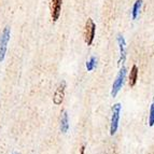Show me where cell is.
<instances>
[{
	"instance_id": "7",
	"label": "cell",
	"mask_w": 154,
	"mask_h": 154,
	"mask_svg": "<svg viewBox=\"0 0 154 154\" xmlns=\"http://www.w3.org/2000/svg\"><path fill=\"white\" fill-rule=\"evenodd\" d=\"M116 41H118L119 48H120V60H119V63H120V64H123V63L125 62V58H126V42H125V39H124L123 36L119 35L118 38H116Z\"/></svg>"
},
{
	"instance_id": "4",
	"label": "cell",
	"mask_w": 154,
	"mask_h": 154,
	"mask_svg": "<svg viewBox=\"0 0 154 154\" xmlns=\"http://www.w3.org/2000/svg\"><path fill=\"white\" fill-rule=\"evenodd\" d=\"M96 33V24L94 23L92 18H88L85 24L84 28V37H85V43L88 45H92L94 38H95Z\"/></svg>"
},
{
	"instance_id": "13",
	"label": "cell",
	"mask_w": 154,
	"mask_h": 154,
	"mask_svg": "<svg viewBox=\"0 0 154 154\" xmlns=\"http://www.w3.org/2000/svg\"><path fill=\"white\" fill-rule=\"evenodd\" d=\"M84 151H85V146H83L82 148H81V151H80V154H84Z\"/></svg>"
},
{
	"instance_id": "11",
	"label": "cell",
	"mask_w": 154,
	"mask_h": 154,
	"mask_svg": "<svg viewBox=\"0 0 154 154\" xmlns=\"http://www.w3.org/2000/svg\"><path fill=\"white\" fill-rule=\"evenodd\" d=\"M96 66H97V58L95 56H92L90 60L86 62V69L88 71H93L96 68Z\"/></svg>"
},
{
	"instance_id": "1",
	"label": "cell",
	"mask_w": 154,
	"mask_h": 154,
	"mask_svg": "<svg viewBox=\"0 0 154 154\" xmlns=\"http://www.w3.org/2000/svg\"><path fill=\"white\" fill-rule=\"evenodd\" d=\"M11 36V29L9 26H5L3 28L2 32L0 35V63L3 62V59L5 57V53H7V49H8V43L10 40Z\"/></svg>"
},
{
	"instance_id": "8",
	"label": "cell",
	"mask_w": 154,
	"mask_h": 154,
	"mask_svg": "<svg viewBox=\"0 0 154 154\" xmlns=\"http://www.w3.org/2000/svg\"><path fill=\"white\" fill-rule=\"evenodd\" d=\"M68 129H69V116H68V113L65 111L60 120V131L66 134Z\"/></svg>"
},
{
	"instance_id": "5",
	"label": "cell",
	"mask_w": 154,
	"mask_h": 154,
	"mask_svg": "<svg viewBox=\"0 0 154 154\" xmlns=\"http://www.w3.org/2000/svg\"><path fill=\"white\" fill-rule=\"evenodd\" d=\"M65 88H66V82L62 81L60 84L58 85L56 92L54 94V97H53V103L55 105H60L64 100V96H65Z\"/></svg>"
},
{
	"instance_id": "2",
	"label": "cell",
	"mask_w": 154,
	"mask_h": 154,
	"mask_svg": "<svg viewBox=\"0 0 154 154\" xmlns=\"http://www.w3.org/2000/svg\"><path fill=\"white\" fill-rule=\"evenodd\" d=\"M126 75H127V69H126L125 67H122L121 70L119 71L118 75H116V81L113 82L112 90H111V96H112V97H116L119 94V92L121 91L122 86H123V84H124V81H125Z\"/></svg>"
},
{
	"instance_id": "6",
	"label": "cell",
	"mask_w": 154,
	"mask_h": 154,
	"mask_svg": "<svg viewBox=\"0 0 154 154\" xmlns=\"http://www.w3.org/2000/svg\"><path fill=\"white\" fill-rule=\"evenodd\" d=\"M60 10H62V0H52L51 5V14L53 22H56L60 15Z\"/></svg>"
},
{
	"instance_id": "3",
	"label": "cell",
	"mask_w": 154,
	"mask_h": 154,
	"mask_svg": "<svg viewBox=\"0 0 154 154\" xmlns=\"http://www.w3.org/2000/svg\"><path fill=\"white\" fill-rule=\"evenodd\" d=\"M122 105L121 103H114L112 107V116H111V126H110V135L113 136L119 128V122L121 116Z\"/></svg>"
},
{
	"instance_id": "12",
	"label": "cell",
	"mask_w": 154,
	"mask_h": 154,
	"mask_svg": "<svg viewBox=\"0 0 154 154\" xmlns=\"http://www.w3.org/2000/svg\"><path fill=\"white\" fill-rule=\"evenodd\" d=\"M149 125H154V101L152 103L151 107H150V116H149Z\"/></svg>"
},
{
	"instance_id": "9",
	"label": "cell",
	"mask_w": 154,
	"mask_h": 154,
	"mask_svg": "<svg viewBox=\"0 0 154 154\" xmlns=\"http://www.w3.org/2000/svg\"><path fill=\"white\" fill-rule=\"evenodd\" d=\"M138 80V68L136 65H134L133 68L131 70V75H129V85L131 86H135Z\"/></svg>"
},
{
	"instance_id": "10",
	"label": "cell",
	"mask_w": 154,
	"mask_h": 154,
	"mask_svg": "<svg viewBox=\"0 0 154 154\" xmlns=\"http://www.w3.org/2000/svg\"><path fill=\"white\" fill-rule=\"evenodd\" d=\"M142 7V0H136V2L134 3L133 5V10H131V17L133 20H136L138 17L140 10H141Z\"/></svg>"
},
{
	"instance_id": "14",
	"label": "cell",
	"mask_w": 154,
	"mask_h": 154,
	"mask_svg": "<svg viewBox=\"0 0 154 154\" xmlns=\"http://www.w3.org/2000/svg\"><path fill=\"white\" fill-rule=\"evenodd\" d=\"M14 154H16V153H14Z\"/></svg>"
}]
</instances>
